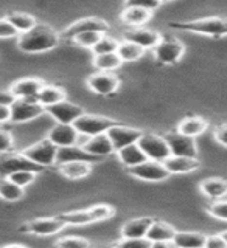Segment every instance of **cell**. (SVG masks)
Listing matches in <instances>:
<instances>
[{
  "instance_id": "obj_17",
  "label": "cell",
  "mask_w": 227,
  "mask_h": 248,
  "mask_svg": "<svg viewBox=\"0 0 227 248\" xmlns=\"http://www.w3.org/2000/svg\"><path fill=\"white\" fill-rule=\"evenodd\" d=\"M44 82L35 78H27V79L16 81L10 87V95L14 99H36L41 90L44 89Z\"/></svg>"
},
{
  "instance_id": "obj_23",
  "label": "cell",
  "mask_w": 227,
  "mask_h": 248,
  "mask_svg": "<svg viewBox=\"0 0 227 248\" xmlns=\"http://www.w3.org/2000/svg\"><path fill=\"white\" fill-rule=\"evenodd\" d=\"M151 217H139V219H132L126 222L122 228V237L124 239H139V237H146L148 230L153 225Z\"/></svg>"
},
{
  "instance_id": "obj_14",
  "label": "cell",
  "mask_w": 227,
  "mask_h": 248,
  "mask_svg": "<svg viewBox=\"0 0 227 248\" xmlns=\"http://www.w3.org/2000/svg\"><path fill=\"white\" fill-rule=\"evenodd\" d=\"M109 31V25L101 19H97V17H87V19H81L75 23H72L64 33H62L61 37L64 39H73L80 34H84V33H101L105 34Z\"/></svg>"
},
{
  "instance_id": "obj_28",
  "label": "cell",
  "mask_w": 227,
  "mask_h": 248,
  "mask_svg": "<svg viewBox=\"0 0 227 248\" xmlns=\"http://www.w3.org/2000/svg\"><path fill=\"white\" fill-rule=\"evenodd\" d=\"M176 234V230L171 227V225L165 222H153L151 228L148 230L146 239L153 244L163 242V244H171L173 242V237Z\"/></svg>"
},
{
  "instance_id": "obj_21",
  "label": "cell",
  "mask_w": 227,
  "mask_h": 248,
  "mask_svg": "<svg viewBox=\"0 0 227 248\" xmlns=\"http://www.w3.org/2000/svg\"><path fill=\"white\" fill-rule=\"evenodd\" d=\"M160 34L156 33V31H151V30H131V31H126L124 33V41L128 42H132L139 46H142L143 50L146 48H156V45L160 42Z\"/></svg>"
},
{
  "instance_id": "obj_18",
  "label": "cell",
  "mask_w": 227,
  "mask_h": 248,
  "mask_svg": "<svg viewBox=\"0 0 227 248\" xmlns=\"http://www.w3.org/2000/svg\"><path fill=\"white\" fill-rule=\"evenodd\" d=\"M120 79L112 73H105V72H98L95 75L89 76L87 85L90 87L92 92L98 93V95H112V93L119 89Z\"/></svg>"
},
{
  "instance_id": "obj_26",
  "label": "cell",
  "mask_w": 227,
  "mask_h": 248,
  "mask_svg": "<svg viewBox=\"0 0 227 248\" xmlns=\"http://www.w3.org/2000/svg\"><path fill=\"white\" fill-rule=\"evenodd\" d=\"M207 236L199 231H176L173 244L176 248H204Z\"/></svg>"
},
{
  "instance_id": "obj_40",
  "label": "cell",
  "mask_w": 227,
  "mask_h": 248,
  "mask_svg": "<svg viewBox=\"0 0 227 248\" xmlns=\"http://www.w3.org/2000/svg\"><path fill=\"white\" fill-rule=\"evenodd\" d=\"M105 34L101 33H84V34H80L73 39V42L76 45H81V46H86V48H93L98 42L100 39L103 37Z\"/></svg>"
},
{
  "instance_id": "obj_49",
  "label": "cell",
  "mask_w": 227,
  "mask_h": 248,
  "mask_svg": "<svg viewBox=\"0 0 227 248\" xmlns=\"http://www.w3.org/2000/svg\"><path fill=\"white\" fill-rule=\"evenodd\" d=\"M3 248H28V247L20 245V244H11V245H6V247H3Z\"/></svg>"
},
{
  "instance_id": "obj_32",
  "label": "cell",
  "mask_w": 227,
  "mask_h": 248,
  "mask_svg": "<svg viewBox=\"0 0 227 248\" xmlns=\"http://www.w3.org/2000/svg\"><path fill=\"white\" fill-rule=\"evenodd\" d=\"M23 194H25V189L13 183L8 177L0 178V199L6 202H17L23 197Z\"/></svg>"
},
{
  "instance_id": "obj_33",
  "label": "cell",
  "mask_w": 227,
  "mask_h": 248,
  "mask_svg": "<svg viewBox=\"0 0 227 248\" xmlns=\"http://www.w3.org/2000/svg\"><path fill=\"white\" fill-rule=\"evenodd\" d=\"M6 19L16 30H17V33H22V34L37 25L36 19L27 13H11Z\"/></svg>"
},
{
  "instance_id": "obj_5",
  "label": "cell",
  "mask_w": 227,
  "mask_h": 248,
  "mask_svg": "<svg viewBox=\"0 0 227 248\" xmlns=\"http://www.w3.org/2000/svg\"><path fill=\"white\" fill-rule=\"evenodd\" d=\"M115 124H119V123L111 120V118L84 113L83 116H80V118L73 123V127L78 130V134L80 135L90 138V137H95V135L107 134V130L111 127H114Z\"/></svg>"
},
{
  "instance_id": "obj_15",
  "label": "cell",
  "mask_w": 227,
  "mask_h": 248,
  "mask_svg": "<svg viewBox=\"0 0 227 248\" xmlns=\"http://www.w3.org/2000/svg\"><path fill=\"white\" fill-rule=\"evenodd\" d=\"M64 227L66 223L59 217H42V219H35L27 222L20 230L36 236H52L59 232Z\"/></svg>"
},
{
  "instance_id": "obj_29",
  "label": "cell",
  "mask_w": 227,
  "mask_h": 248,
  "mask_svg": "<svg viewBox=\"0 0 227 248\" xmlns=\"http://www.w3.org/2000/svg\"><path fill=\"white\" fill-rule=\"evenodd\" d=\"M117 155H119V160L128 169L134 168V166H139V165H142V163L148 161L146 155L139 147V144H131V146L123 147V149H120L119 152H117Z\"/></svg>"
},
{
  "instance_id": "obj_10",
  "label": "cell",
  "mask_w": 227,
  "mask_h": 248,
  "mask_svg": "<svg viewBox=\"0 0 227 248\" xmlns=\"http://www.w3.org/2000/svg\"><path fill=\"white\" fill-rule=\"evenodd\" d=\"M10 108L11 123H27L45 112V107L36 99H14L10 104Z\"/></svg>"
},
{
  "instance_id": "obj_7",
  "label": "cell",
  "mask_w": 227,
  "mask_h": 248,
  "mask_svg": "<svg viewBox=\"0 0 227 248\" xmlns=\"http://www.w3.org/2000/svg\"><path fill=\"white\" fill-rule=\"evenodd\" d=\"M28 160L36 163L37 166L41 168H49L56 165V155H58V147L54 146L49 140H42V141L35 143L28 146L27 149H23L22 152Z\"/></svg>"
},
{
  "instance_id": "obj_9",
  "label": "cell",
  "mask_w": 227,
  "mask_h": 248,
  "mask_svg": "<svg viewBox=\"0 0 227 248\" xmlns=\"http://www.w3.org/2000/svg\"><path fill=\"white\" fill-rule=\"evenodd\" d=\"M165 141L170 147V152L173 157H189V158H198V144L196 140L192 137H187L179 134L177 130L168 132L163 135Z\"/></svg>"
},
{
  "instance_id": "obj_3",
  "label": "cell",
  "mask_w": 227,
  "mask_h": 248,
  "mask_svg": "<svg viewBox=\"0 0 227 248\" xmlns=\"http://www.w3.org/2000/svg\"><path fill=\"white\" fill-rule=\"evenodd\" d=\"M114 208L107 205H97L89 209H78L59 216V219L66 225H87L93 222H103L114 216Z\"/></svg>"
},
{
  "instance_id": "obj_25",
  "label": "cell",
  "mask_w": 227,
  "mask_h": 248,
  "mask_svg": "<svg viewBox=\"0 0 227 248\" xmlns=\"http://www.w3.org/2000/svg\"><path fill=\"white\" fill-rule=\"evenodd\" d=\"M151 11L145 10L142 6H137L132 2H128L124 5V10L122 13V20L129 27H139L143 25L151 19Z\"/></svg>"
},
{
  "instance_id": "obj_2",
  "label": "cell",
  "mask_w": 227,
  "mask_h": 248,
  "mask_svg": "<svg viewBox=\"0 0 227 248\" xmlns=\"http://www.w3.org/2000/svg\"><path fill=\"white\" fill-rule=\"evenodd\" d=\"M171 28L189 31V33L212 36V37H224L227 36V19L220 16H212V17H202L189 22H173L170 23Z\"/></svg>"
},
{
  "instance_id": "obj_11",
  "label": "cell",
  "mask_w": 227,
  "mask_h": 248,
  "mask_svg": "<svg viewBox=\"0 0 227 248\" xmlns=\"http://www.w3.org/2000/svg\"><path fill=\"white\" fill-rule=\"evenodd\" d=\"M128 172L143 182H163L171 175L163 163L151 161V160H148L139 166L129 168Z\"/></svg>"
},
{
  "instance_id": "obj_30",
  "label": "cell",
  "mask_w": 227,
  "mask_h": 248,
  "mask_svg": "<svg viewBox=\"0 0 227 248\" xmlns=\"http://www.w3.org/2000/svg\"><path fill=\"white\" fill-rule=\"evenodd\" d=\"M90 170L92 165L84 161H70L64 163V165H59V172L66 178H70V180H80V178L87 177Z\"/></svg>"
},
{
  "instance_id": "obj_45",
  "label": "cell",
  "mask_w": 227,
  "mask_h": 248,
  "mask_svg": "<svg viewBox=\"0 0 227 248\" xmlns=\"http://www.w3.org/2000/svg\"><path fill=\"white\" fill-rule=\"evenodd\" d=\"M213 137L218 144H221L223 147H227V123L220 124V126L215 129Z\"/></svg>"
},
{
  "instance_id": "obj_37",
  "label": "cell",
  "mask_w": 227,
  "mask_h": 248,
  "mask_svg": "<svg viewBox=\"0 0 227 248\" xmlns=\"http://www.w3.org/2000/svg\"><path fill=\"white\" fill-rule=\"evenodd\" d=\"M209 214L215 217L216 220L227 222V200H216L212 202L207 208Z\"/></svg>"
},
{
  "instance_id": "obj_16",
  "label": "cell",
  "mask_w": 227,
  "mask_h": 248,
  "mask_svg": "<svg viewBox=\"0 0 227 248\" xmlns=\"http://www.w3.org/2000/svg\"><path fill=\"white\" fill-rule=\"evenodd\" d=\"M78 138L80 134L73 127V124H56L53 126L49 134H47V140L52 141L54 146L61 149V147H70L78 144Z\"/></svg>"
},
{
  "instance_id": "obj_13",
  "label": "cell",
  "mask_w": 227,
  "mask_h": 248,
  "mask_svg": "<svg viewBox=\"0 0 227 248\" xmlns=\"http://www.w3.org/2000/svg\"><path fill=\"white\" fill-rule=\"evenodd\" d=\"M142 135H143V132H140L139 129L126 127V126H122V124H115L114 127L107 130V137L111 140L115 152H119L120 149H123V147H126V146L137 144Z\"/></svg>"
},
{
  "instance_id": "obj_35",
  "label": "cell",
  "mask_w": 227,
  "mask_h": 248,
  "mask_svg": "<svg viewBox=\"0 0 227 248\" xmlns=\"http://www.w3.org/2000/svg\"><path fill=\"white\" fill-rule=\"evenodd\" d=\"M93 64H95V67L100 70V72L111 73L112 70L119 68L123 62L117 53H109V54H100V56H95L93 58Z\"/></svg>"
},
{
  "instance_id": "obj_38",
  "label": "cell",
  "mask_w": 227,
  "mask_h": 248,
  "mask_svg": "<svg viewBox=\"0 0 227 248\" xmlns=\"http://www.w3.org/2000/svg\"><path fill=\"white\" fill-rule=\"evenodd\" d=\"M54 248H90V242L83 237H62L59 239Z\"/></svg>"
},
{
  "instance_id": "obj_44",
  "label": "cell",
  "mask_w": 227,
  "mask_h": 248,
  "mask_svg": "<svg viewBox=\"0 0 227 248\" xmlns=\"http://www.w3.org/2000/svg\"><path fill=\"white\" fill-rule=\"evenodd\" d=\"M204 248H227V244L224 242V239L221 237V234H210L206 239Z\"/></svg>"
},
{
  "instance_id": "obj_12",
  "label": "cell",
  "mask_w": 227,
  "mask_h": 248,
  "mask_svg": "<svg viewBox=\"0 0 227 248\" xmlns=\"http://www.w3.org/2000/svg\"><path fill=\"white\" fill-rule=\"evenodd\" d=\"M45 112L58 124H73L80 116L84 115V108L78 104L69 103V101H62L54 106L45 107Z\"/></svg>"
},
{
  "instance_id": "obj_47",
  "label": "cell",
  "mask_w": 227,
  "mask_h": 248,
  "mask_svg": "<svg viewBox=\"0 0 227 248\" xmlns=\"http://www.w3.org/2000/svg\"><path fill=\"white\" fill-rule=\"evenodd\" d=\"M14 101V98L10 95V92H0V103H5V104H11Z\"/></svg>"
},
{
  "instance_id": "obj_36",
  "label": "cell",
  "mask_w": 227,
  "mask_h": 248,
  "mask_svg": "<svg viewBox=\"0 0 227 248\" xmlns=\"http://www.w3.org/2000/svg\"><path fill=\"white\" fill-rule=\"evenodd\" d=\"M119 45L120 42L115 41L114 37H109V36H103L100 39V42L93 46V54L95 56H100V54H109V53H117L119 50Z\"/></svg>"
},
{
  "instance_id": "obj_31",
  "label": "cell",
  "mask_w": 227,
  "mask_h": 248,
  "mask_svg": "<svg viewBox=\"0 0 227 248\" xmlns=\"http://www.w3.org/2000/svg\"><path fill=\"white\" fill-rule=\"evenodd\" d=\"M37 101L41 103L44 107H50L58 103L66 101V92L64 89L58 87V85H44V89L41 90L37 96Z\"/></svg>"
},
{
  "instance_id": "obj_43",
  "label": "cell",
  "mask_w": 227,
  "mask_h": 248,
  "mask_svg": "<svg viewBox=\"0 0 227 248\" xmlns=\"http://www.w3.org/2000/svg\"><path fill=\"white\" fill-rule=\"evenodd\" d=\"M16 34H17V30L8 22V19H0V39L14 37Z\"/></svg>"
},
{
  "instance_id": "obj_8",
  "label": "cell",
  "mask_w": 227,
  "mask_h": 248,
  "mask_svg": "<svg viewBox=\"0 0 227 248\" xmlns=\"http://www.w3.org/2000/svg\"><path fill=\"white\" fill-rule=\"evenodd\" d=\"M153 51H154L156 61L160 62V64L171 65L181 61V58L185 53V46L179 39L165 36L160 39V42L156 45V48Z\"/></svg>"
},
{
  "instance_id": "obj_27",
  "label": "cell",
  "mask_w": 227,
  "mask_h": 248,
  "mask_svg": "<svg viewBox=\"0 0 227 248\" xmlns=\"http://www.w3.org/2000/svg\"><path fill=\"white\" fill-rule=\"evenodd\" d=\"M209 127V123L201 118V116H187L184 118L181 123L177 124V132L182 135L187 137H192V138H196L199 135H202Z\"/></svg>"
},
{
  "instance_id": "obj_39",
  "label": "cell",
  "mask_w": 227,
  "mask_h": 248,
  "mask_svg": "<svg viewBox=\"0 0 227 248\" xmlns=\"http://www.w3.org/2000/svg\"><path fill=\"white\" fill-rule=\"evenodd\" d=\"M8 178H10L13 183H16L17 186H20V188L25 189V186H28L30 183L35 182L36 172H33V170H20V172H16Z\"/></svg>"
},
{
  "instance_id": "obj_6",
  "label": "cell",
  "mask_w": 227,
  "mask_h": 248,
  "mask_svg": "<svg viewBox=\"0 0 227 248\" xmlns=\"http://www.w3.org/2000/svg\"><path fill=\"white\" fill-rule=\"evenodd\" d=\"M139 147L143 151L148 160L163 163L171 157L170 147L165 141V138L156 134H143L139 140Z\"/></svg>"
},
{
  "instance_id": "obj_42",
  "label": "cell",
  "mask_w": 227,
  "mask_h": 248,
  "mask_svg": "<svg viewBox=\"0 0 227 248\" xmlns=\"http://www.w3.org/2000/svg\"><path fill=\"white\" fill-rule=\"evenodd\" d=\"M13 135L8 130L0 129V154H8L13 149Z\"/></svg>"
},
{
  "instance_id": "obj_20",
  "label": "cell",
  "mask_w": 227,
  "mask_h": 248,
  "mask_svg": "<svg viewBox=\"0 0 227 248\" xmlns=\"http://www.w3.org/2000/svg\"><path fill=\"white\" fill-rule=\"evenodd\" d=\"M70 161H84V163H97L100 161L98 157H93L89 152H86L81 146H70V147H61L58 149L56 155V165H64Z\"/></svg>"
},
{
  "instance_id": "obj_24",
  "label": "cell",
  "mask_w": 227,
  "mask_h": 248,
  "mask_svg": "<svg viewBox=\"0 0 227 248\" xmlns=\"http://www.w3.org/2000/svg\"><path fill=\"white\" fill-rule=\"evenodd\" d=\"M170 174H190L201 168V161L198 158L189 157H171L163 161Z\"/></svg>"
},
{
  "instance_id": "obj_19",
  "label": "cell",
  "mask_w": 227,
  "mask_h": 248,
  "mask_svg": "<svg viewBox=\"0 0 227 248\" xmlns=\"http://www.w3.org/2000/svg\"><path fill=\"white\" fill-rule=\"evenodd\" d=\"M81 147L86 152H89L90 155H93V157H98V158L107 157V155H111L112 152H115L107 134H101V135H95V137L87 138L83 143Z\"/></svg>"
},
{
  "instance_id": "obj_4",
  "label": "cell",
  "mask_w": 227,
  "mask_h": 248,
  "mask_svg": "<svg viewBox=\"0 0 227 248\" xmlns=\"http://www.w3.org/2000/svg\"><path fill=\"white\" fill-rule=\"evenodd\" d=\"M20 170H33V172L39 174L42 172L44 168L28 160L23 154H0V178L10 177L16 172H20Z\"/></svg>"
},
{
  "instance_id": "obj_46",
  "label": "cell",
  "mask_w": 227,
  "mask_h": 248,
  "mask_svg": "<svg viewBox=\"0 0 227 248\" xmlns=\"http://www.w3.org/2000/svg\"><path fill=\"white\" fill-rule=\"evenodd\" d=\"M10 120H11V108H10V104L0 103V124L10 123Z\"/></svg>"
},
{
  "instance_id": "obj_34",
  "label": "cell",
  "mask_w": 227,
  "mask_h": 248,
  "mask_svg": "<svg viewBox=\"0 0 227 248\" xmlns=\"http://www.w3.org/2000/svg\"><path fill=\"white\" fill-rule=\"evenodd\" d=\"M145 50L142 46H139L132 42H128V41H123L120 42L119 45V50H117V54H119V58L122 59V62H132V61H137L143 56Z\"/></svg>"
},
{
  "instance_id": "obj_41",
  "label": "cell",
  "mask_w": 227,
  "mask_h": 248,
  "mask_svg": "<svg viewBox=\"0 0 227 248\" xmlns=\"http://www.w3.org/2000/svg\"><path fill=\"white\" fill-rule=\"evenodd\" d=\"M153 242H150L146 237H139V239H124L115 244V248H150Z\"/></svg>"
},
{
  "instance_id": "obj_22",
  "label": "cell",
  "mask_w": 227,
  "mask_h": 248,
  "mask_svg": "<svg viewBox=\"0 0 227 248\" xmlns=\"http://www.w3.org/2000/svg\"><path fill=\"white\" fill-rule=\"evenodd\" d=\"M199 189L207 199H210L212 202L223 200L224 197H227V180L226 178H221V177L206 178V180L201 182Z\"/></svg>"
},
{
  "instance_id": "obj_50",
  "label": "cell",
  "mask_w": 227,
  "mask_h": 248,
  "mask_svg": "<svg viewBox=\"0 0 227 248\" xmlns=\"http://www.w3.org/2000/svg\"><path fill=\"white\" fill-rule=\"evenodd\" d=\"M220 234H221V237L224 239V242L227 244V230H224V231H221V232H220Z\"/></svg>"
},
{
  "instance_id": "obj_1",
  "label": "cell",
  "mask_w": 227,
  "mask_h": 248,
  "mask_svg": "<svg viewBox=\"0 0 227 248\" xmlns=\"http://www.w3.org/2000/svg\"><path fill=\"white\" fill-rule=\"evenodd\" d=\"M59 41L61 36L52 27L44 25V23H37L35 28L20 34L17 46L25 53H42L58 46Z\"/></svg>"
},
{
  "instance_id": "obj_48",
  "label": "cell",
  "mask_w": 227,
  "mask_h": 248,
  "mask_svg": "<svg viewBox=\"0 0 227 248\" xmlns=\"http://www.w3.org/2000/svg\"><path fill=\"white\" fill-rule=\"evenodd\" d=\"M150 248H176L173 244H163V242H157V244H153Z\"/></svg>"
}]
</instances>
